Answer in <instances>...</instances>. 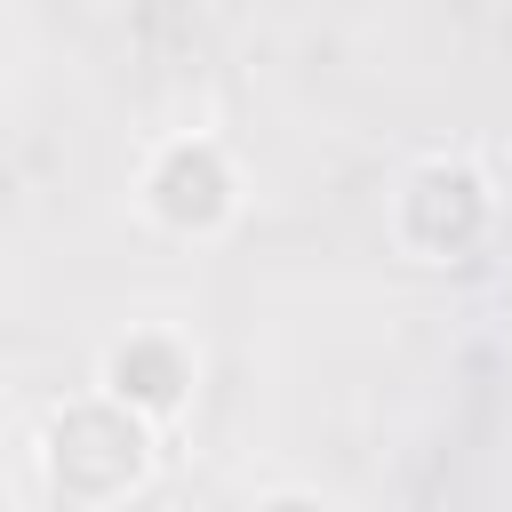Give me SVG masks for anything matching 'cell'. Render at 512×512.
<instances>
[{
    "instance_id": "cell-3",
    "label": "cell",
    "mask_w": 512,
    "mask_h": 512,
    "mask_svg": "<svg viewBox=\"0 0 512 512\" xmlns=\"http://www.w3.org/2000/svg\"><path fill=\"white\" fill-rule=\"evenodd\" d=\"M144 208H152L168 232H216V224L232 216V168H224V152H216L208 136L168 144V152L152 160V176H144Z\"/></svg>"
},
{
    "instance_id": "cell-2",
    "label": "cell",
    "mask_w": 512,
    "mask_h": 512,
    "mask_svg": "<svg viewBox=\"0 0 512 512\" xmlns=\"http://www.w3.org/2000/svg\"><path fill=\"white\" fill-rule=\"evenodd\" d=\"M488 232V184L464 160H424L400 192V240L424 256H464Z\"/></svg>"
},
{
    "instance_id": "cell-4",
    "label": "cell",
    "mask_w": 512,
    "mask_h": 512,
    "mask_svg": "<svg viewBox=\"0 0 512 512\" xmlns=\"http://www.w3.org/2000/svg\"><path fill=\"white\" fill-rule=\"evenodd\" d=\"M104 392L128 400L136 416H176L184 392H192V360H184L176 336H152V328L144 336H120L104 352Z\"/></svg>"
},
{
    "instance_id": "cell-5",
    "label": "cell",
    "mask_w": 512,
    "mask_h": 512,
    "mask_svg": "<svg viewBox=\"0 0 512 512\" xmlns=\"http://www.w3.org/2000/svg\"><path fill=\"white\" fill-rule=\"evenodd\" d=\"M264 512H328V504H320V496H296V488H288V496H272Z\"/></svg>"
},
{
    "instance_id": "cell-1",
    "label": "cell",
    "mask_w": 512,
    "mask_h": 512,
    "mask_svg": "<svg viewBox=\"0 0 512 512\" xmlns=\"http://www.w3.org/2000/svg\"><path fill=\"white\" fill-rule=\"evenodd\" d=\"M144 424H152V416H136V408L112 400V392L56 408V416H48V448H40L56 496H72V504H112V496H128V488L152 472V432H144Z\"/></svg>"
}]
</instances>
